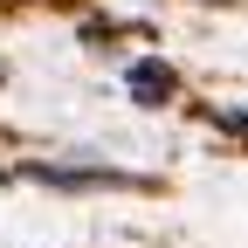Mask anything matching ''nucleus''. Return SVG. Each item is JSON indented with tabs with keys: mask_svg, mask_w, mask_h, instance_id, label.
Segmentation results:
<instances>
[{
	"mask_svg": "<svg viewBox=\"0 0 248 248\" xmlns=\"http://www.w3.org/2000/svg\"><path fill=\"white\" fill-rule=\"evenodd\" d=\"M124 90H131V104H172L179 76H172V62H159V55H138V62H131V76H124Z\"/></svg>",
	"mask_w": 248,
	"mask_h": 248,
	"instance_id": "obj_1",
	"label": "nucleus"
},
{
	"mask_svg": "<svg viewBox=\"0 0 248 248\" xmlns=\"http://www.w3.org/2000/svg\"><path fill=\"white\" fill-rule=\"evenodd\" d=\"M21 172L48 186H124V172H104V166H21Z\"/></svg>",
	"mask_w": 248,
	"mask_h": 248,
	"instance_id": "obj_2",
	"label": "nucleus"
}]
</instances>
